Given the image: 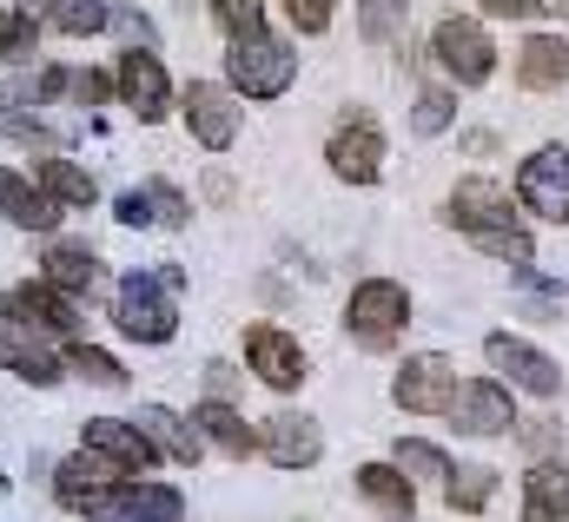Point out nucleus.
Segmentation results:
<instances>
[{
    "instance_id": "7c9ffc66",
    "label": "nucleus",
    "mask_w": 569,
    "mask_h": 522,
    "mask_svg": "<svg viewBox=\"0 0 569 522\" xmlns=\"http://www.w3.org/2000/svg\"><path fill=\"white\" fill-rule=\"evenodd\" d=\"M67 371H80V378L100 384V391H120V384H127L120 358H107V351H93V344H80V338H73V351H67Z\"/></svg>"
},
{
    "instance_id": "f257e3e1",
    "label": "nucleus",
    "mask_w": 569,
    "mask_h": 522,
    "mask_svg": "<svg viewBox=\"0 0 569 522\" xmlns=\"http://www.w3.org/2000/svg\"><path fill=\"white\" fill-rule=\"evenodd\" d=\"M450 225H457L477 252H490V259L530 264V232L517 225L510 192H503V185H490V179H463V185L450 192Z\"/></svg>"
},
{
    "instance_id": "c85d7f7f",
    "label": "nucleus",
    "mask_w": 569,
    "mask_h": 522,
    "mask_svg": "<svg viewBox=\"0 0 569 522\" xmlns=\"http://www.w3.org/2000/svg\"><path fill=\"white\" fill-rule=\"evenodd\" d=\"M443 496H450V510H463V516H477V510H490V496H497V470H490V463H470V470H450V476H443Z\"/></svg>"
},
{
    "instance_id": "7ed1b4c3",
    "label": "nucleus",
    "mask_w": 569,
    "mask_h": 522,
    "mask_svg": "<svg viewBox=\"0 0 569 522\" xmlns=\"http://www.w3.org/2000/svg\"><path fill=\"white\" fill-rule=\"evenodd\" d=\"M226 80L246 100H279L284 87L298 80V53L284 40H272V33H246V40L226 47Z\"/></svg>"
},
{
    "instance_id": "393cba45",
    "label": "nucleus",
    "mask_w": 569,
    "mask_h": 522,
    "mask_svg": "<svg viewBox=\"0 0 569 522\" xmlns=\"http://www.w3.org/2000/svg\"><path fill=\"white\" fill-rule=\"evenodd\" d=\"M517 80H523L530 93H557L569 80V40L563 33H530V40L517 47Z\"/></svg>"
},
{
    "instance_id": "1a4fd4ad",
    "label": "nucleus",
    "mask_w": 569,
    "mask_h": 522,
    "mask_svg": "<svg viewBox=\"0 0 569 522\" xmlns=\"http://www.w3.org/2000/svg\"><path fill=\"white\" fill-rule=\"evenodd\" d=\"M113 93H120L140 120H166V113H172V80H166V67H159L152 47H127V53H120Z\"/></svg>"
},
{
    "instance_id": "412c9836",
    "label": "nucleus",
    "mask_w": 569,
    "mask_h": 522,
    "mask_svg": "<svg viewBox=\"0 0 569 522\" xmlns=\"http://www.w3.org/2000/svg\"><path fill=\"white\" fill-rule=\"evenodd\" d=\"M358 496H365L385 522H411L418 516V483H411L398 463H365V470H358Z\"/></svg>"
},
{
    "instance_id": "a19ab883",
    "label": "nucleus",
    "mask_w": 569,
    "mask_h": 522,
    "mask_svg": "<svg viewBox=\"0 0 569 522\" xmlns=\"http://www.w3.org/2000/svg\"><path fill=\"white\" fill-rule=\"evenodd\" d=\"M0 132H13V139H27V145H53V132L40 127V120H27V113H13V107L0 113Z\"/></svg>"
},
{
    "instance_id": "9b49d317",
    "label": "nucleus",
    "mask_w": 569,
    "mask_h": 522,
    "mask_svg": "<svg viewBox=\"0 0 569 522\" xmlns=\"http://www.w3.org/2000/svg\"><path fill=\"white\" fill-rule=\"evenodd\" d=\"M0 318L27 324V331H47V338H73L80 331L73 298H60L53 284H13V291H0Z\"/></svg>"
},
{
    "instance_id": "f704fd0d",
    "label": "nucleus",
    "mask_w": 569,
    "mask_h": 522,
    "mask_svg": "<svg viewBox=\"0 0 569 522\" xmlns=\"http://www.w3.org/2000/svg\"><path fill=\"white\" fill-rule=\"evenodd\" d=\"M0 60H33V20L0 7Z\"/></svg>"
},
{
    "instance_id": "bb28decb",
    "label": "nucleus",
    "mask_w": 569,
    "mask_h": 522,
    "mask_svg": "<svg viewBox=\"0 0 569 522\" xmlns=\"http://www.w3.org/2000/svg\"><path fill=\"white\" fill-rule=\"evenodd\" d=\"M33 185H40V192H47L53 205H67V212H73V205H93V199H100L93 172H87V165H73V159H60V152H47V159L33 165Z\"/></svg>"
},
{
    "instance_id": "37998d69",
    "label": "nucleus",
    "mask_w": 569,
    "mask_h": 522,
    "mask_svg": "<svg viewBox=\"0 0 569 522\" xmlns=\"http://www.w3.org/2000/svg\"><path fill=\"white\" fill-rule=\"evenodd\" d=\"M490 13H503V20H530V13H543V7H557V0H483Z\"/></svg>"
},
{
    "instance_id": "79ce46f5",
    "label": "nucleus",
    "mask_w": 569,
    "mask_h": 522,
    "mask_svg": "<svg viewBox=\"0 0 569 522\" xmlns=\"http://www.w3.org/2000/svg\"><path fill=\"white\" fill-rule=\"evenodd\" d=\"M206 391L219 396V403H232V391H239V371H232L226 358H212V364H206Z\"/></svg>"
},
{
    "instance_id": "f3484780",
    "label": "nucleus",
    "mask_w": 569,
    "mask_h": 522,
    "mask_svg": "<svg viewBox=\"0 0 569 522\" xmlns=\"http://www.w3.org/2000/svg\"><path fill=\"white\" fill-rule=\"evenodd\" d=\"M40 284H53L60 298H73V304H87V298H100V284H107V271H100V252L93 245H47V259H40Z\"/></svg>"
},
{
    "instance_id": "cd10ccee",
    "label": "nucleus",
    "mask_w": 569,
    "mask_h": 522,
    "mask_svg": "<svg viewBox=\"0 0 569 522\" xmlns=\"http://www.w3.org/2000/svg\"><path fill=\"white\" fill-rule=\"evenodd\" d=\"M411 27V0H358V33L365 47H398Z\"/></svg>"
},
{
    "instance_id": "473e14b6",
    "label": "nucleus",
    "mask_w": 569,
    "mask_h": 522,
    "mask_svg": "<svg viewBox=\"0 0 569 522\" xmlns=\"http://www.w3.org/2000/svg\"><path fill=\"white\" fill-rule=\"evenodd\" d=\"M450 120H457V100H450V87H425V93H418V107H411V132H418V139H437Z\"/></svg>"
},
{
    "instance_id": "4468645a",
    "label": "nucleus",
    "mask_w": 569,
    "mask_h": 522,
    "mask_svg": "<svg viewBox=\"0 0 569 522\" xmlns=\"http://www.w3.org/2000/svg\"><path fill=\"white\" fill-rule=\"evenodd\" d=\"M450 391H457V371H450V358H437V351L405 358V371L391 378L398 410H411V416H437V410L450 403Z\"/></svg>"
},
{
    "instance_id": "9d476101",
    "label": "nucleus",
    "mask_w": 569,
    "mask_h": 522,
    "mask_svg": "<svg viewBox=\"0 0 569 522\" xmlns=\"http://www.w3.org/2000/svg\"><path fill=\"white\" fill-rule=\"evenodd\" d=\"M443 416H457V430H463V436H503V430L517 423L510 391H503L497 378H470V384H457L450 403H443Z\"/></svg>"
},
{
    "instance_id": "72a5a7b5",
    "label": "nucleus",
    "mask_w": 569,
    "mask_h": 522,
    "mask_svg": "<svg viewBox=\"0 0 569 522\" xmlns=\"http://www.w3.org/2000/svg\"><path fill=\"white\" fill-rule=\"evenodd\" d=\"M212 20L226 27V40L266 33V7H259V0H212Z\"/></svg>"
},
{
    "instance_id": "a211bd4d",
    "label": "nucleus",
    "mask_w": 569,
    "mask_h": 522,
    "mask_svg": "<svg viewBox=\"0 0 569 522\" xmlns=\"http://www.w3.org/2000/svg\"><path fill=\"white\" fill-rule=\"evenodd\" d=\"M80 443H87V450H100V456H113L127 476H140V470L159 463V450L140 436V423H133V416H87V423H80Z\"/></svg>"
},
{
    "instance_id": "b1692460",
    "label": "nucleus",
    "mask_w": 569,
    "mask_h": 522,
    "mask_svg": "<svg viewBox=\"0 0 569 522\" xmlns=\"http://www.w3.org/2000/svg\"><path fill=\"white\" fill-rule=\"evenodd\" d=\"M133 423H140L146 443H152L166 463H179V470H192V463H199V450H206V443H199V430H186V416H172L166 403H140V416H133Z\"/></svg>"
},
{
    "instance_id": "2f4dec72",
    "label": "nucleus",
    "mask_w": 569,
    "mask_h": 522,
    "mask_svg": "<svg viewBox=\"0 0 569 522\" xmlns=\"http://www.w3.org/2000/svg\"><path fill=\"white\" fill-rule=\"evenodd\" d=\"M391 463H398L405 476H437V483L450 476V456H443L437 443H425V436H398V456H391Z\"/></svg>"
},
{
    "instance_id": "6ab92c4d",
    "label": "nucleus",
    "mask_w": 569,
    "mask_h": 522,
    "mask_svg": "<svg viewBox=\"0 0 569 522\" xmlns=\"http://www.w3.org/2000/svg\"><path fill=\"white\" fill-rule=\"evenodd\" d=\"M325 159H331V172H338V179H351V185H378V172H385V132L358 113L351 127L331 139V152H325Z\"/></svg>"
},
{
    "instance_id": "c756f323",
    "label": "nucleus",
    "mask_w": 569,
    "mask_h": 522,
    "mask_svg": "<svg viewBox=\"0 0 569 522\" xmlns=\"http://www.w3.org/2000/svg\"><path fill=\"white\" fill-rule=\"evenodd\" d=\"M107 0H53L47 7V20L60 27V33H73V40H87V33H107Z\"/></svg>"
},
{
    "instance_id": "49530a36",
    "label": "nucleus",
    "mask_w": 569,
    "mask_h": 522,
    "mask_svg": "<svg viewBox=\"0 0 569 522\" xmlns=\"http://www.w3.org/2000/svg\"><path fill=\"white\" fill-rule=\"evenodd\" d=\"M0 490H7V476H0Z\"/></svg>"
},
{
    "instance_id": "4be33fe9",
    "label": "nucleus",
    "mask_w": 569,
    "mask_h": 522,
    "mask_svg": "<svg viewBox=\"0 0 569 522\" xmlns=\"http://www.w3.org/2000/svg\"><path fill=\"white\" fill-rule=\"evenodd\" d=\"M120 476H127V470H120L113 456H100V450H87V443H80V450L53 470V496H60L67 510H80L93 490H107V483H120Z\"/></svg>"
},
{
    "instance_id": "5701e85b",
    "label": "nucleus",
    "mask_w": 569,
    "mask_h": 522,
    "mask_svg": "<svg viewBox=\"0 0 569 522\" xmlns=\"http://www.w3.org/2000/svg\"><path fill=\"white\" fill-rule=\"evenodd\" d=\"M60 212H67V205H53L33 179H20V172L0 165V219H7V225H20V232H53Z\"/></svg>"
},
{
    "instance_id": "ea45409f",
    "label": "nucleus",
    "mask_w": 569,
    "mask_h": 522,
    "mask_svg": "<svg viewBox=\"0 0 569 522\" xmlns=\"http://www.w3.org/2000/svg\"><path fill=\"white\" fill-rule=\"evenodd\" d=\"M80 107H100V100H113V80L107 73H73V87H67Z\"/></svg>"
},
{
    "instance_id": "aec40b11",
    "label": "nucleus",
    "mask_w": 569,
    "mask_h": 522,
    "mask_svg": "<svg viewBox=\"0 0 569 522\" xmlns=\"http://www.w3.org/2000/svg\"><path fill=\"white\" fill-rule=\"evenodd\" d=\"M192 430H199V443H212V450H226L232 463H246L252 450H259V430L232 410V403H219V396H206V403H192V416H186Z\"/></svg>"
},
{
    "instance_id": "ddd939ff",
    "label": "nucleus",
    "mask_w": 569,
    "mask_h": 522,
    "mask_svg": "<svg viewBox=\"0 0 569 522\" xmlns=\"http://www.w3.org/2000/svg\"><path fill=\"white\" fill-rule=\"evenodd\" d=\"M246 364L259 371V384L266 391H298L311 371H305V351H298V338H284L279 324H252L246 331Z\"/></svg>"
},
{
    "instance_id": "dca6fc26",
    "label": "nucleus",
    "mask_w": 569,
    "mask_h": 522,
    "mask_svg": "<svg viewBox=\"0 0 569 522\" xmlns=\"http://www.w3.org/2000/svg\"><path fill=\"white\" fill-rule=\"evenodd\" d=\"M0 364L20 378V384H60L67 378V358L53 351V338L47 331H27V324H7V338H0Z\"/></svg>"
},
{
    "instance_id": "e433bc0d",
    "label": "nucleus",
    "mask_w": 569,
    "mask_h": 522,
    "mask_svg": "<svg viewBox=\"0 0 569 522\" xmlns=\"http://www.w3.org/2000/svg\"><path fill=\"white\" fill-rule=\"evenodd\" d=\"M107 27H113L127 47H159V27H152L146 13H133V7H113V13H107Z\"/></svg>"
},
{
    "instance_id": "c03bdc74",
    "label": "nucleus",
    "mask_w": 569,
    "mask_h": 522,
    "mask_svg": "<svg viewBox=\"0 0 569 522\" xmlns=\"http://www.w3.org/2000/svg\"><path fill=\"white\" fill-rule=\"evenodd\" d=\"M152 278H159V284H166V291H172V298H179V291H186V271H179V264H166V271H152Z\"/></svg>"
},
{
    "instance_id": "6e6552de",
    "label": "nucleus",
    "mask_w": 569,
    "mask_h": 522,
    "mask_svg": "<svg viewBox=\"0 0 569 522\" xmlns=\"http://www.w3.org/2000/svg\"><path fill=\"white\" fill-rule=\"evenodd\" d=\"M483 358H490L517 391H530V396H557V391H563V364H557V358H543L537 344L510 338V331H490V338H483Z\"/></svg>"
},
{
    "instance_id": "2eb2a0df",
    "label": "nucleus",
    "mask_w": 569,
    "mask_h": 522,
    "mask_svg": "<svg viewBox=\"0 0 569 522\" xmlns=\"http://www.w3.org/2000/svg\"><path fill=\"white\" fill-rule=\"evenodd\" d=\"M259 450H266L279 470H311V463L325 456L318 416H305V410H279V416H266V430H259Z\"/></svg>"
},
{
    "instance_id": "4c0bfd02",
    "label": "nucleus",
    "mask_w": 569,
    "mask_h": 522,
    "mask_svg": "<svg viewBox=\"0 0 569 522\" xmlns=\"http://www.w3.org/2000/svg\"><path fill=\"white\" fill-rule=\"evenodd\" d=\"M284 13H291L298 33H325L331 27V0H284Z\"/></svg>"
},
{
    "instance_id": "39448f33",
    "label": "nucleus",
    "mask_w": 569,
    "mask_h": 522,
    "mask_svg": "<svg viewBox=\"0 0 569 522\" xmlns=\"http://www.w3.org/2000/svg\"><path fill=\"white\" fill-rule=\"evenodd\" d=\"M113 324H120V338H133V344H166V338L179 331V304H172V291H166L152 271H133V278H120V291H113Z\"/></svg>"
},
{
    "instance_id": "f8f14e48",
    "label": "nucleus",
    "mask_w": 569,
    "mask_h": 522,
    "mask_svg": "<svg viewBox=\"0 0 569 522\" xmlns=\"http://www.w3.org/2000/svg\"><path fill=\"white\" fill-rule=\"evenodd\" d=\"M179 113H186V132H192L206 152H226V145L239 139V107H232V93L212 87V80H192L186 100H179Z\"/></svg>"
},
{
    "instance_id": "58836bf2",
    "label": "nucleus",
    "mask_w": 569,
    "mask_h": 522,
    "mask_svg": "<svg viewBox=\"0 0 569 522\" xmlns=\"http://www.w3.org/2000/svg\"><path fill=\"white\" fill-rule=\"evenodd\" d=\"M113 219H120V225H133V232H146V225H159V212H152V199H146V185H140V192H120V205H113Z\"/></svg>"
},
{
    "instance_id": "20e7f679",
    "label": "nucleus",
    "mask_w": 569,
    "mask_h": 522,
    "mask_svg": "<svg viewBox=\"0 0 569 522\" xmlns=\"http://www.w3.org/2000/svg\"><path fill=\"white\" fill-rule=\"evenodd\" d=\"M73 516L87 522H179L186 516V496L172 483H140V476H120L107 490H93Z\"/></svg>"
},
{
    "instance_id": "a878e982",
    "label": "nucleus",
    "mask_w": 569,
    "mask_h": 522,
    "mask_svg": "<svg viewBox=\"0 0 569 522\" xmlns=\"http://www.w3.org/2000/svg\"><path fill=\"white\" fill-rule=\"evenodd\" d=\"M523 522H569V463H537L523 476Z\"/></svg>"
},
{
    "instance_id": "0eeeda50",
    "label": "nucleus",
    "mask_w": 569,
    "mask_h": 522,
    "mask_svg": "<svg viewBox=\"0 0 569 522\" xmlns=\"http://www.w3.org/2000/svg\"><path fill=\"white\" fill-rule=\"evenodd\" d=\"M517 199L550 219V225H569V145H543L523 159V179H517Z\"/></svg>"
},
{
    "instance_id": "423d86ee",
    "label": "nucleus",
    "mask_w": 569,
    "mask_h": 522,
    "mask_svg": "<svg viewBox=\"0 0 569 522\" xmlns=\"http://www.w3.org/2000/svg\"><path fill=\"white\" fill-rule=\"evenodd\" d=\"M430 53H437V67H443L457 87H483V80L497 73V47H490V33H483L477 20H463V13H443V20H437Z\"/></svg>"
},
{
    "instance_id": "f03ea898",
    "label": "nucleus",
    "mask_w": 569,
    "mask_h": 522,
    "mask_svg": "<svg viewBox=\"0 0 569 522\" xmlns=\"http://www.w3.org/2000/svg\"><path fill=\"white\" fill-rule=\"evenodd\" d=\"M405 324H411V291L398 278H365L351 291V304H345V331L365 351H391L405 338Z\"/></svg>"
},
{
    "instance_id": "c9c22d12",
    "label": "nucleus",
    "mask_w": 569,
    "mask_h": 522,
    "mask_svg": "<svg viewBox=\"0 0 569 522\" xmlns=\"http://www.w3.org/2000/svg\"><path fill=\"white\" fill-rule=\"evenodd\" d=\"M146 199H152V212H159V225H166V232H179V225L192 219L186 192H179V185H166V179H152V185H146Z\"/></svg>"
},
{
    "instance_id": "a18cd8bd",
    "label": "nucleus",
    "mask_w": 569,
    "mask_h": 522,
    "mask_svg": "<svg viewBox=\"0 0 569 522\" xmlns=\"http://www.w3.org/2000/svg\"><path fill=\"white\" fill-rule=\"evenodd\" d=\"M7 7H13V13H27V20H40V13H47L53 0H7Z\"/></svg>"
}]
</instances>
